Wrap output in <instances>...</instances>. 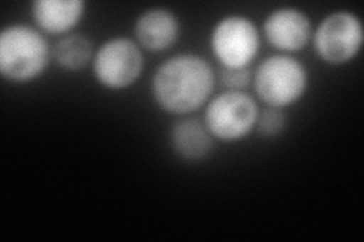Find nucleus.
Listing matches in <instances>:
<instances>
[{"label": "nucleus", "instance_id": "1", "mask_svg": "<svg viewBox=\"0 0 364 242\" xmlns=\"http://www.w3.org/2000/svg\"><path fill=\"white\" fill-rule=\"evenodd\" d=\"M215 80L214 68L203 56L179 53L156 68L151 93L164 112L188 115L210 101Z\"/></svg>", "mask_w": 364, "mask_h": 242}, {"label": "nucleus", "instance_id": "2", "mask_svg": "<svg viewBox=\"0 0 364 242\" xmlns=\"http://www.w3.org/2000/svg\"><path fill=\"white\" fill-rule=\"evenodd\" d=\"M52 60V49L40 29L16 23L0 33V73L9 82H32Z\"/></svg>", "mask_w": 364, "mask_h": 242}, {"label": "nucleus", "instance_id": "3", "mask_svg": "<svg viewBox=\"0 0 364 242\" xmlns=\"http://www.w3.org/2000/svg\"><path fill=\"white\" fill-rule=\"evenodd\" d=\"M252 84L257 97L267 108L284 109L305 96L309 88V72L294 56L277 53L258 64Z\"/></svg>", "mask_w": 364, "mask_h": 242}, {"label": "nucleus", "instance_id": "4", "mask_svg": "<svg viewBox=\"0 0 364 242\" xmlns=\"http://www.w3.org/2000/svg\"><path fill=\"white\" fill-rule=\"evenodd\" d=\"M258 114L252 96L245 91L225 89L207 103L203 123L214 140L235 143L255 129Z\"/></svg>", "mask_w": 364, "mask_h": 242}, {"label": "nucleus", "instance_id": "5", "mask_svg": "<svg viewBox=\"0 0 364 242\" xmlns=\"http://www.w3.org/2000/svg\"><path fill=\"white\" fill-rule=\"evenodd\" d=\"M259 31L246 16L222 17L211 29L210 48L220 68H249L258 56Z\"/></svg>", "mask_w": 364, "mask_h": 242}, {"label": "nucleus", "instance_id": "6", "mask_svg": "<svg viewBox=\"0 0 364 242\" xmlns=\"http://www.w3.org/2000/svg\"><path fill=\"white\" fill-rule=\"evenodd\" d=\"M91 67L100 87L109 91H123L140 79L144 57L136 41L127 37H114L99 45Z\"/></svg>", "mask_w": 364, "mask_h": 242}, {"label": "nucleus", "instance_id": "7", "mask_svg": "<svg viewBox=\"0 0 364 242\" xmlns=\"http://www.w3.org/2000/svg\"><path fill=\"white\" fill-rule=\"evenodd\" d=\"M311 38L314 50L323 62L343 65L354 61L363 48V23L350 11H336L318 23Z\"/></svg>", "mask_w": 364, "mask_h": 242}, {"label": "nucleus", "instance_id": "8", "mask_svg": "<svg viewBox=\"0 0 364 242\" xmlns=\"http://www.w3.org/2000/svg\"><path fill=\"white\" fill-rule=\"evenodd\" d=\"M267 43L279 53L291 55L302 50L313 37V25L304 11L294 6L273 9L263 23Z\"/></svg>", "mask_w": 364, "mask_h": 242}, {"label": "nucleus", "instance_id": "9", "mask_svg": "<svg viewBox=\"0 0 364 242\" xmlns=\"http://www.w3.org/2000/svg\"><path fill=\"white\" fill-rule=\"evenodd\" d=\"M181 25L175 13L161 6L143 11L136 17L134 33L136 44L147 52H166L173 48L179 38Z\"/></svg>", "mask_w": 364, "mask_h": 242}, {"label": "nucleus", "instance_id": "10", "mask_svg": "<svg viewBox=\"0 0 364 242\" xmlns=\"http://www.w3.org/2000/svg\"><path fill=\"white\" fill-rule=\"evenodd\" d=\"M85 14L82 0H36L31 16L36 26L50 35H68Z\"/></svg>", "mask_w": 364, "mask_h": 242}, {"label": "nucleus", "instance_id": "11", "mask_svg": "<svg viewBox=\"0 0 364 242\" xmlns=\"http://www.w3.org/2000/svg\"><path fill=\"white\" fill-rule=\"evenodd\" d=\"M168 141L173 153L187 163H199L208 158L214 145V138L207 126L195 119L175 121L168 132Z\"/></svg>", "mask_w": 364, "mask_h": 242}, {"label": "nucleus", "instance_id": "12", "mask_svg": "<svg viewBox=\"0 0 364 242\" xmlns=\"http://www.w3.org/2000/svg\"><path fill=\"white\" fill-rule=\"evenodd\" d=\"M52 56L53 61L64 70L79 72L93 61L95 48L87 35L73 32L56 41Z\"/></svg>", "mask_w": 364, "mask_h": 242}, {"label": "nucleus", "instance_id": "13", "mask_svg": "<svg viewBox=\"0 0 364 242\" xmlns=\"http://www.w3.org/2000/svg\"><path fill=\"white\" fill-rule=\"evenodd\" d=\"M287 117L282 109L266 108L259 111L255 129L263 138H277L286 129Z\"/></svg>", "mask_w": 364, "mask_h": 242}, {"label": "nucleus", "instance_id": "14", "mask_svg": "<svg viewBox=\"0 0 364 242\" xmlns=\"http://www.w3.org/2000/svg\"><path fill=\"white\" fill-rule=\"evenodd\" d=\"M254 73L250 68H220L219 82L225 89L245 91L252 84Z\"/></svg>", "mask_w": 364, "mask_h": 242}]
</instances>
